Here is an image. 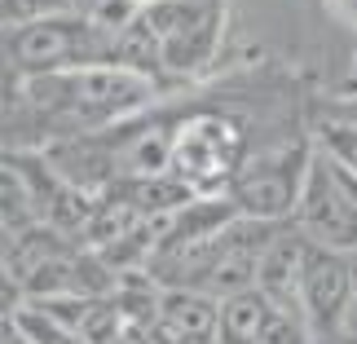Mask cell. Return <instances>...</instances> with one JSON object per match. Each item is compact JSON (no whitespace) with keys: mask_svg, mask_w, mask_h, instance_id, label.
<instances>
[{"mask_svg":"<svg viewBox=\"0 0 357 344\" xmlns=\"http://www.w3.org/2000/svg\"><path fill=\"white\" fill-rule=\"evenodd\" d=\"M247 159L252 155H247V133L238 119L221 111H190L176 119L168 177H176L190 195H229Z\"/></svg>","mask_w":357,"mask_h":344,"instance_id":"cell-3","label":"cell"},{"mask_svg":"<svg viewBox=\"0 0 357 344\" xmlns=\"http://www.w3.org/2000/svg\"><path fill=\"white\" fill-rule=\"evenodd\" d=\"M296 225L305 230V239L331 247V252L357 256V177L326 150H313Z\"/></svg>","mask_w":357,"mask_h":344,"instance_id":"cell-5","label":"cell"},{"mask_svg":"<svg viewBox=\"0 0 357 344\" xmlns=\"http://www.w3.org/2000/svg\"><path fill=\"white\" fill-rule=\"evenodd\" d=\"M344 344H357V292H353V305H349V322H344Z\"/></svg>","mask_w":357,"mask_h":344,"instance_id":"cell-10","label":"cell"},{"mask_svg":"<svg viewBox=\"0 0 357 344\" xmlns=\"http://www.w3.org/2000/svg\"><path fill=\"white\" fill-rule=\"evenodd\" d=\"M128 344H155V340H150V331H128Z\"/></svg>","mask_w":357,"mask_h":344,"instance_id":"cell-11","label":"cell"},{"mask_svg":"<svg viewBox=\"0 0 357 344\" xmlns=\"http://www.w3.org/2000/svg\"><path fill=\"white\" fill-rule=\"evenodd\" d=\"M353 292H357V256L331 252V247L309 239L305 274H300V309L309 318L313 344H344Z\"/></svg>","mask_w":357,"mask_h":344,"instance_id":"cell-7","label":"cell"},{"mask_svg":"<svg viewBox=\"0 0 357 344\" xmlns=\"http://www.w3.org/2000/svg\"><path fill=\"white\" fill-rule=\"evenodd\" d=\"M5 62L22 80L58 75V71H89V66H115V40L79 9L49 13V18L5 27Z\"/></svg>","mask_w":357,"mask_h":344,"instance_id":"cell-2","label":"cell"},{"mask_svg":"<svg viewBox=\"0 0 357 344\" xmlns=\"http://www.w3.org/2000/svg\"><path fill=\"white\" fill-rule=\"evenodd\" d=\"M313 150L309 146H282V150L247 159L238 181L229 186V199L238 203V212L252 216V221H291L300 208V195H305Z\"/></svg>","mask_w":357,"mask_h":344,"instance_id":"cell-6","label":"cell"},{"mask_svg":"<svg viewBox=\"0 0 357 344\" xmlns=\"http://www.w3.org/2000/svg\"><path fill=\"white\" fill-rule=\"evenodd\" d=\"M71 9H79V0H5V27L49 18V13H71Z\"/></svg>","mask_w":357,"mask_h":344,"instance_id":"cell-9","label":"cell"},{"mask_svg":"<svg viewBox=\"0 0 357 344\" xmlns=\"http://www.w3.org/2000/svg\"><path fill=\"white\" fill-rule=\"evenodd\" d=\"M98 5H102V0H79V13H93Z\"/></svg>","mask_w":357,"mask_h":344,"instance_id":"cell-12","label":"cell"},{"mask_svg":"<svg viewBox=\"0 0 357 344\" xmlns=\"http://www.w3.org/2000/svg\"><path fill=\"white\" fill-rule=\"evenodd\" d=\"M318 150H326L335 163L357 177V119H322L318 124Z\"/></svg>","mask_w":357,"mask_h":344,"instance_id":"cell-8","label":"cell"},{"mask_svg":"<svg viewBox=\"0 0 357 344\" xmlns=\"http://www.w3.org/2000/svg\"><path fill=\"white\" fill-rule=\"evenodd\" d=\"M163 84L123 71V66H89L22 80L9 71V102L22 98V150H45L66 137L106 133L155 106Z\"/></svg>","mask_w":357,"mask_h":344,"instance_id":"cell-1","label":"cell"},{"mask_svg":"<svg viewBox=\"0 0 357 344\" xmlns=\"http://www.w3.org/2000/svg\"><path fill=\"white\" fill-rule=\"evenodd\" d=\"M146 27L159 45L168 80H190L208 71L229 31L225 0H146Z\"/></svg>","mask_w":357,"mask_h":344,"instance_id":"cell-4","label":"cell"}]
</instances>
